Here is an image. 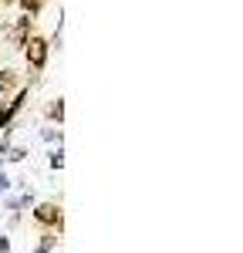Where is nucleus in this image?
I'll list each match as a JSON object with an SVG mask.
<instances>
[{
	"mask_svg": "<svg viewBox=\"0 0 243 253\" xmlns=\"http://www.w3.org/2000/svg\"><path fill=\"white\" fill-rule=\"evenodd\" d=\"M34 219L44 223V226H61V206L58 203H40L34 210Z\"/></svg>",
	"mask_w": 243,
	"mask_h": 253,
	"instance_id": "nucleus-2",
	"label": "nucleus"
},
{
	"mask_svg": "<svg viewBox=\"0 0 243 253\" xmlns=\"http://www.w3.org/2000/svg\"><path fill=\"white\" fill-rule=\"evenodd\" d=\"M0 3H14V0H0Z\"/></svg>",
	"mask_w": 243,
	"mask_h": 253,
	"instance_id": "nucleus-8",
	"label": "nucleus"
},
{
	"mask_svg": "<svg viewBox=\"0 0 243 253\" xmlns=\"http://www.w3.org/2000/svg\"><path fill=\"white\" fill-rule=\"evenodd\" d=\"M27 61L34 64V68H44V61H47V41L44 38H27Z\"/></svg>",
	"mask_w": 243,
	"mask_h": 253,
	"instance_id": "nucleus-1",
	"label": "nucleus"
},
{
	"mask_svg": "<svg viewBox=\"0 0 243 253\" xmlns=\"http://www.w3.org/2000/svg\"><path fill=\"white\" fill-rule=\"evenodd\" d=\"M61 115H64V105H61V101H54V105L47 108V118H61Z\"/></svg>",
	"mask_w": 243,
	"mask_h": 253,
	"instance_id": "nucleus-5",
	"label": "nucleus"
},
{
	"mask_svg": "<svg viewBox=\"0 0 243 253\" xmlns=\"http://www.w3.org/2000/svg\"><path fill=\"white\" fill-rule=\"evenodd\" d=\"M17 84V78H14V71H0V91H10Z\"/></svg>",
	"mask_w": 243,
	"mask_h": 253,
	"instance_id": "nucleus-4",
	"label": "nucleus"
},
{
	"mask_svg": "<svg viewBox=\"0 0 243 253\" xmlns=\"http://www.w3.org/2000/svg\"><path fill=\"white\" fill-rule=\"evenodd\" d=\"M27 31H31V17L17 20V24H14V31H10V41H14L17 47H24V44H27Z\"/></svg>",
	"mask_w": 243,
	"mask_h": 253,
	"instance_id": "nucleus-3",
	"label": "nucleus"
},
{
	"mask_svg": "<svg viewBox=\"0 0 243 253\" xmlns=\"http://www.w3.org/2000/svg\"><path fill=\"white\" fill-rule=\"evenodd\" d=\"M0 186H7V179H3V172H0Z\"/></svg>",
	"mask_w": 243,
	"mask_h": 253,
	"instance_id": "nucleus-7",
	"label": "nucleus"
},
{
	"mask_svg": "<svg viewBox=\"0 0 243 253\" xmlns=\"http://www.w3.org/2000/svg\"><path fill=\"white\" fill-rule=\"evenodd\" d=\"M20 7H24V10H31V14H34V10H38V7H40V0H20Z\"/></svg>",
	"mask_w": 243,
	"mask_h": 253,
	"instance_id": "nucleus-6",
	"label": "nucleus"
}]
</instances>
